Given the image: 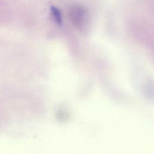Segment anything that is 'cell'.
Segmentation results:
<instances>
[{
    "instance_id": "obj_2",
    "label": "cell",
    "mask_w": 154,
    "mask_h": 154,
    "mask_svg": "<svg viewBox=\"0 0 154 154\" xmlns=\"http://www.w3.org/2000/svg\"><path fill=\"white\" fill-rule=\"evenodd\" d=\"M51 10L52 15L56 23L58 25H61L62 23V17L59 9L54 6H52L51 8Z\"/></svg>"
},
{
    "instance_id": "obj_1",
    "label": "cell",
    "mask_w": 154,
    "mask_h": 154,
    "mask_svg": "<svg viewBox=\"0 0 154 154\" xmlns=\"http://www.w3.org/2000/svg\"><path fill=\"white\" fill-rule=\"evenodd\" d=\"M85 17V11L81 8H73L70 12V18L72 21L78 27H80L84 23Z\"/></svg>"
}]
</instances>
